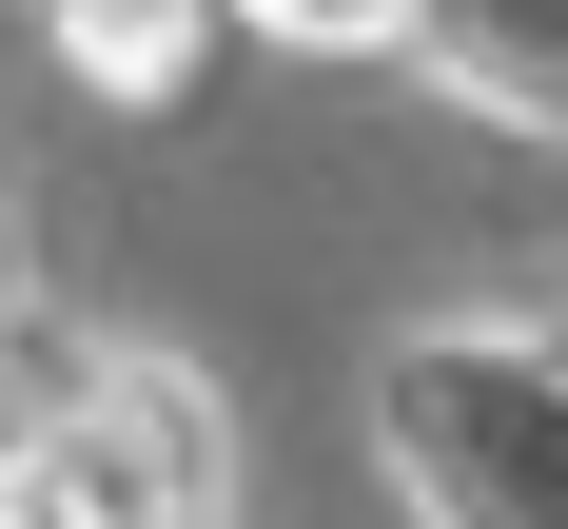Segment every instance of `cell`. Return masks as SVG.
I'll return each instance as SVG.
<instances>
[{
  "mask_svg": "<svg viewBox=\"0 0 568 529\" xmlns=\"http://www.w3.org/2000/svg\"><path fill=\"white\" fill-rule=\"evenodd\" d=\"M216 20H255V40H393L412 0H216Z\"/></svg>",
  "mask_w": 568,
  "mask_h": 529,
  "instance_id": "1",
  "label": "cell"
},
{
  "mask_svg": "<svg viewBox=\"0 0 568 529\" xmlns=\"http://www.w3.org/2000/svg\"><path fill=\"white\" fill-rule=\"evenodd\" d=\"M0 529H118V510H99L59 451H20V470H0Z\"/></svg>",
  "mask_w": 568,
  "mask_h": 529,
  "instance_id": "2",
  "label": "cell"
}]
</instances>
